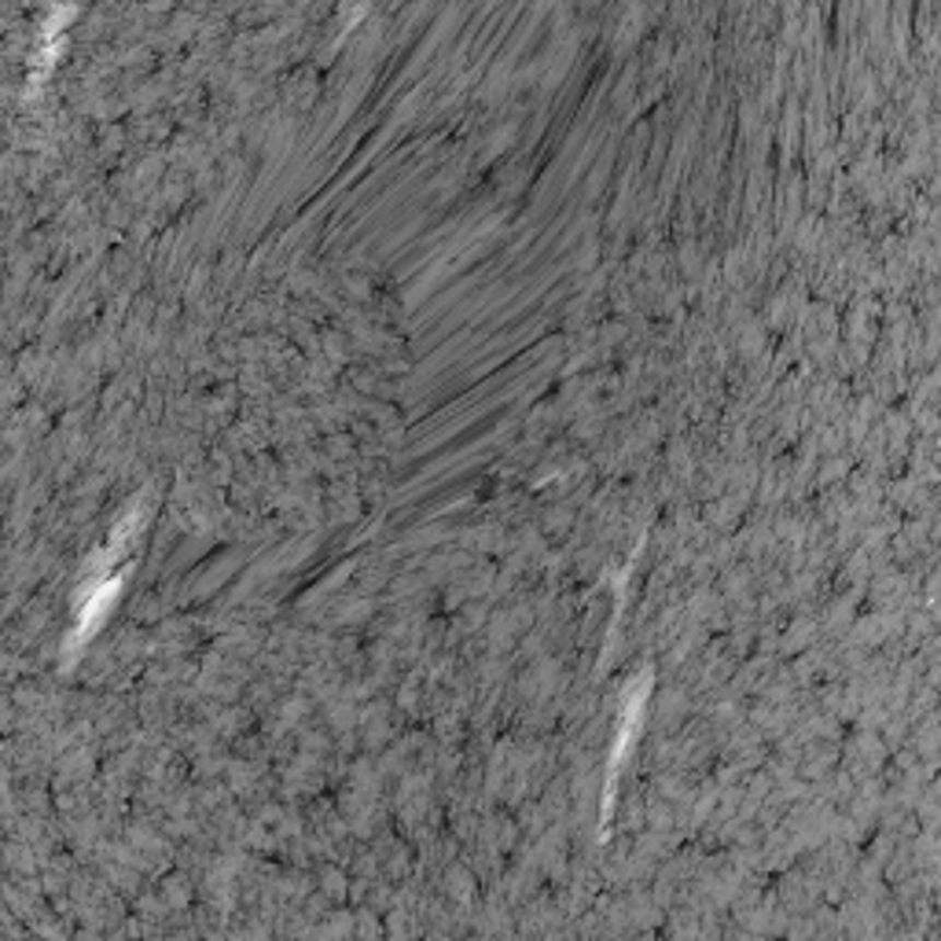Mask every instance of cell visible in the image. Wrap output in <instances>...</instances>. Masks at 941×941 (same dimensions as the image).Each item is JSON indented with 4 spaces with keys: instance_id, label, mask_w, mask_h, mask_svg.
<instances>
[{
    "instance_id": "6da1fadb",
    "label": "cell",
    "mask_w": 941,
    "mask_h": 941,
    "mask_svg": "<svg viewBox=\"0 0 941 941\" xmlns=\"http://www.w3.org/2000/svg\"><path fill=\"white\" fill-rule=\"evenodd\" d=\"M118 589H121V578H107L99 589H89V603L78 611V633L70 644H81L85 636H93L99 630V622H104V614L110 611V603L118 600Z\"/></svg>"
}]
</instances>
